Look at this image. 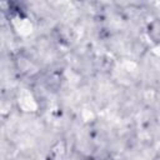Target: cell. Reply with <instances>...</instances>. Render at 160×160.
I'll return each mask as SVG.
<instances>
[{
    "mask_svg": "<svg viewBox=\"0 0 160 160\" xmlns=\"http://www.w3.org/2000/svg\"><path fill=\"white\" fill-rule=\"evenodd\" d=\"M92 160H104V159H92Z\"/></svg>",
    "mask_w": 160,
    "mask_h": 160,
    "instance_id": "6da1fadb",
    "label": "cell"
}]
</instances>
